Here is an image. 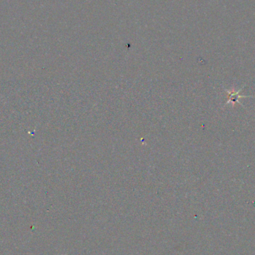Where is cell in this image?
I'll list each match as a JSON object with an SVG mask.
<instances>
[{
	"label": "cell",
	"instance_id": "1",
	"mask_svg": "<svg viewBox=\"0 0 255 255\" xmlns=\"http://www.w3.org/2000/svg\"><path fill=\"white\" fill-rule=\"evenodd\" d=\"M242 88L240 89V90H238V91L235 90L234 89H232V90H227V93H228V96H227L228 101H227L225 105H228V104H229L230 102H231V103H232L233 107H234V105H237V103H240V102H239V99L245 97V96H240V95L239 94Z\"/></svg>",
	"mask_w": 255,
	"mask_h": 255
}]
</instances>
